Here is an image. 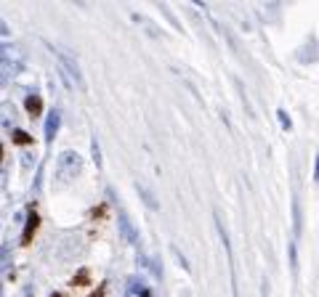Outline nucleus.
I'll return each instance as SVG.
<instances>
[{
  "instance_id": "nucleus-4",
  "label": "nucleus",
  "mask_w": 319,
  "mask_h": 297,
  "mask_svg": "<svg viewBox=\"0 0 319 297\" xmlns=\"http://www.w3.org/2000/svg\"><path fill=\"white\" fill-rule=\"evenodd\" d=\"M136 191H139V194H141V199L146 202V207H149V210H160L157 199H154V196H152V191H149L146 186H141V183H136Z\"/></svg>"
},
{
  "instance_id": "nucleus-3",
  "label": "nucleus",
  "mask_w": 319,
  "mask_h": 297,
  "mask_svg": "<svg viewBox=\"0 0 319 297\" xmlns=\"http://www.w3.org/2000/svg\"><path fill=\"white\" fill-rule=\"evenodd\" d=\"M117 223H120V236L125 239L128 244H136V226L131 223V217H128V213H122L120 210V215H117Z\"/></svg>"
},
{
  "instance_id": "nucleus-7",
  "label": "nucleus",
  "mask_w": 319,
  "mask_h": 297,
  "mask_svg": "<svg viewBox=\"0 0 319 297\" xmlns=\"http://www.w3.org/2000/svg\"><path fill=\"white\" fill-rule=\"evenodd\" d=\"M27 109L32 111V114H37V111H40V98H27Z\"/></svg>"
},
{
  "instance_id": "nucleus-9",
  "label": "nucleus",
  "mask_w": 319,
  "mask_h": 297,
  "mask_svg": "<svg viewBox=\"0 0 319 297\" xmlns=\"http://www.w3.org/2000/svg\"><path fill=\"white\" fill-rule=\"evenodd\" d=\"M279 120H282L285 130H290V120H288V114H285V111H279Z\"/></svg>"
},
{
  "instance_id": "nucleus-8",
  "label": "nucleus",
  "mask_w": 319,
  "mask_h": 297,
  "mask_svg": "<svg viewBox=\"0 0 319 297\" xmlns=\"http://www.w3.org/2000/svg\"><path fill=\"white\" fill-rule=\"evenodd\" d=\"M171 249H173V255L178 257V263H181V266H184V270H189V263H186V257L181 255V249H178V247H171Z\"/></svg>"
},
{
  "instance_id": "nucleus-2",
  "label": "nucleus",
  "mask_w": 319,
  "mask_h": 297,
  "mask_svg": "<svg viewBox=\"0 0 319 297\" xmlns=\"http://www.w3.org/2000/svg\"><path fill=\"white\" fill-rule=\"evenodd\" d=\"M80 157L72 154V151H64L61 157H58V170L61 173H67V178H72L75 173H80Z\"/></svg>"
},
{
  "instance_id": "nucleus-11",
  "label": "nucleus",
  "mask_w": 319,
  "mask_h": 297,
  "mask_svg": "<svg viewBox=\"0 0 319 297\" xmlns=\"http://www.w3.org/2000/svg\"><path fill=\"white\" fill-rule=\"evenodd\" d=\"M90 297H99V292H96V295H90Z\"/></svg>"
},
{
  "instance_id": "nucleus-5",
  "label": "nucleus",
  "mask_w": 319,
  "mask_h": 297,
  "mask_svg": "<svg viewBox=\"0 0 319 297\" xmlns=\"http://www.w3.org/2000/svg\"><path fill=\"white\" fill-rule=\"evenodd\" d=\"M58 128V114L54 111V114L48 117V122H45V141H51L54 138V130Z\"/></svg>"
},
{
  "instance_id": "nucleus-1",
  "label": "nucleus",
  "mask_w": 319,
  "mask_h": 297,
  "mask_svg": "<svg viewBox=\"0 0 319 297\" xmlns=\"http://www.w3.org/2000/svg\"><path fill=\"white\" fill-rule=\"evenodd\" d=\"M51 51H54L56 58L61 61V69H64V72H69V75L75 77V82L80 85V88H86V82H83V75H80V67H77V61H75V58L69 56V54H64L61 48H51Z\"/></svg>"
},
{
  "instance_id": "nucleus-10",
  "label": "nucleus",
  "mask_w": 319,
  "mask_h": 297,
  "mask_svg": "<svg viewBox=\"0 0 319 297\" xmlns=\"http://www.w3.org/2000/svg\"><path fill=\"white\" fill-rule=\"evenodd\" d=\"M314 178L319 181V157H317V173H314Z\"/></svg>"
},
{
  "instance_id": "nucleus-6",
  "label": "nucleus",
  "mask_w": 319,
  "mask_h": 297,
  "mask_svg": "<svg viewBox=\"0 0 319 297\" xmlns=\"http://www.w3.org/2000/svg\"><path fill=\"white\" fill-rule=\"evenodd\" d=\"M141 263H144V266L152 270V276L154 279H162V268L157 266V260H154V257H141Z\"/></svg>"
}]
</instances>
